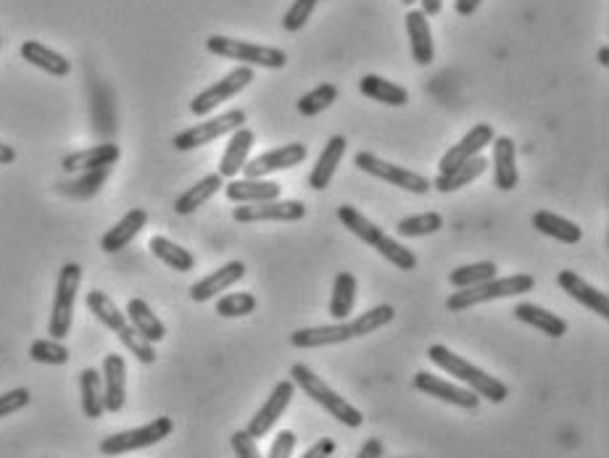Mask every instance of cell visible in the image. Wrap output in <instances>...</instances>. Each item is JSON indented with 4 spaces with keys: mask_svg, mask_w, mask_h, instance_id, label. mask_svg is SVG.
I'll return each instance as SVG.
<instances>
[{
    "mask_svg": "<svg viewBox=\"0 0 609 458\" xmlns=\"http://www.w3.org/2000/svg\"><path fill=\"white\" fill-rule=\"evenodd\" d=\"M428 358L438 369H443V372L451 374V377H457L464 387H470L472 393H478L480 398H486V401L504 403L509 398V387L504 385V382L486 374L483 369H478V366L467 361V358L457 356V353L446 348V345H430Z\"/></svg>",
    "mask_w": 609,
    "mask_h": 458,
    "instance_id": "6da1fadb",
    "label": "cell"
},
{
    "mask_svg": "<svg viewBox=\"0 0 609 458\" xmlns=\"http://www.w3.org/2000/svg\"><path fill=\"white\" fill-rule=\"evenodd\" d=\"M338 219H341V224L351 232V235L359 237L362 243L372 245L380 256L388 258V261H391L396 269H401V272H412L414 266H417V256H414L406 245H401L399 240H393L391 235H385L383 229L377 227V224H372L370 219H367L362 211H356L354 206L338 208Z\"/></svg>",
    "mask_w": 609,
    "mask_h": 458,
    "instance_id": "7a4b0ae2",
    "label": "cell"
},
{
    "mask_svg": "<svg viewBox=\"0 0 609 458\" xmlns=\"http://www.w3.org/2000/svg\"><path fill=\"white\" fill-rule=\"evenodd\" d=\"M290 380H293V385L304 390L306 398H312L317 406L325 408L327 414L333 416V419H338L341 424H346V427H351V430H359L364 424L362 411L356 406H351L346 398H341L333 387H327V382L322 380L317 372H312L306 364L290 366Z\"/></svg>",
    "mask_w": 609,
    "mask_h": 458,
    "instance_id": "3957f363",
    "label": "cell"
},
{
    "mask_svg": "<svg viewBox=\"0 0 609 458\" xmlns=\"http://www.w3.org/2000/svg\"><path fill=\"white\" fill-rule=\"evenodd\" d=\"M533 287H536V280H533L530 274H512V277H501V280L499 277H493V280L483 282V285L464 287V290L454 293L449 301H446V308L454 311V314H462V311L480 306V303L533 293Z\"/></svg>",
    "mask_w": 609,
    "mask_h": 458,
    "instance_id": "277c9868",
    "label": "cell"
},
{
    "mask_svg": "<svg viewBox=\"0 0 609 458\" xmlns=\"http://www.w3.org/2000/svg\"><path fill=\"white\" fill-rule=\"evenodd\" d=\"M206 51L211 56L227 58V61H238L240 66H264V69H285L288 64V53L283 48H272V45H256L248 40H235V37L211 35L206 40Z\"/></svg>",
    "mask_w": 609,
    "mask_h": 458,
    "instance_id": "5b68a950",
    "label": "cell"
},
{
    "mask_svg": "<svg viewBox=\"0 0 609 458\" xmlns=\"http://www.w3.org/2000/svg\"><path fill=\"white\" fill-rule=\"evenodd\" d=\"M82 282L80 264H64L58 272L56 295H53V314L48 322V335L53 340H64L72 332L74 322V301H77V290Z\"/></svg>",
    "mask_w": 609,
    "mask_h": 458,
    "instance_id": "8992f818",
    "label": "cell"
},
{
    "mask_svg": "<svg viewBox=\"0 0 609 458\" xmlns=\"http://www.w3.org/2000/svg\"><path fill=\"white\" fill-rule=\"evenodd\" d=\"M174 430V422L169 416H159L153 422L143 424L138 430H124L109 435L106 440H101L98 451L103 456H124V453H135L143 451V448H151V445H159L161 440H167Z\"/></svg>",
    "mask_w": 609,
    "mask_h": 458,
    "instance_id": "52a82bcc",
    "label": "cell"
},
{
    "mask_svg": "<svg viewBox=\"0 0 609 458\" xmlns=\"http://www.w3.org/2000/svg\"><path fill=\"white\" fill-rule=\"evenodd\" d=\"M354 166L370 174V177L383 179V182H388V185L393 187H401L406 193L425 195L433 190V185H430V179L425 177V174H417L412 172V169H404V166H396L391 164V161H383V158L375 156V153L370 151L356 153Z\"/></svg>",
    "mask_w": 609,
    "mask_h": 458,
    "instance_id": "ba28073f",
    "label": "cell"
},
{
    "mask_svg": "<svg viewBox=\"0 0 609 458\" xmlns=\"http://www.w3.org/2000/svg\"><path fill=\"white\" fill-rule=\"evenodd\" d=\"M240 127H246V111L232 108V111H225L222 116H214V119H206V122L182 129L180 135H174L172 145L177 151H196V148L214 143L219 137L232 135Z\"/></svg>",
    "mask_w": 609,
    "mask_h": 458,
    "instance_id": "9c48e42d",
    "label": "cell"
},
{
    "mask_svg": "<svg viewBox=\"0 0 609 458\" xmlns=\"http://www.w3.org/2000/svg\"><path fill=\"white\" fill-rule=\"evenodd\" d=\"M251 82H254V69H251V66H238V69H232V72L225 74L219 82L201 90V93L190 101V111H193V116H209L214 108L222 106V103L230 101V98H235L238 93H243Z\"/></svg>",
    "mask_w": 609,
    "mask_h": 458,
    "instance_id": "30bf717a",
    "label": "cell"
},
{
    "mask_svg": "<svg viewBox=\"0 0 609 458\" xmlns=\"http://www.w3.org/2000/svg\"><path fill=\"white\" fill-rule=\"evenodd\" d=\"M306 216V206L301 201H267L248 203V206L232 208V219L238 224L256 222H301Z\"/></svg>",
    "mask_w": 609,
    "mask_h": 458,
    "instance_id": "8fae6325",
    "label": "cell"
},
{
    "mask_svg": "<svg viewBox=\"0 0 609 458\" xmlns=\"http://www.w3.org/2000/svg\"><path fill=\"white\" fill-rule=\"evenodd\" d=\"M293 395H296V385H293V380H280L275 387H272V393H269V398L264 401V406L256 411V416L248 422L246 432L254 440H261L264 435H269V430L275 427L277 422H280V416L288 411L290 401H293Z\"/></svg>",
    "mask_w": 609,
    "mask_h": 458,
    "instance_id": "7c38bea8",
    "label": "cell"
},
{
    "mask_svg": "<svg viewBox=\"0 0 609 458\" xmlns=\"http://www.w3.org/2000/svg\"><path fill=\"white\" fill-rule=\"evenodd\" d=\"M414 387L425 395H433L438 401L451 403V406L464 408V411H478L480 406V395L472 393L470 387L454 385V382L443 380V377H435L430 372H417L414 374Z\"/></svg>",
    "mask_w": 609,
    "mask_h": 458,
    "instance_id": "4fadbf2b",
    "label": "cell"
},
{
    "mask_svg": "<svg viewBox=\"0 0 609 458\" xmlns=\"http://www.w3.org/2000/svg\"><path fill=\"white\" fill-rule=\"evenodd\" d=\"M306 161V145L304 143H288L283 148H275V151L261 153V156L251 158L246 166H243V174L248 179H264L267 174L285 172V169H293V166L304 164Z\"/></svg>",
    "mask_w": 609,
    "mask_h": 458,
    "instance_id": "5bb4252c",
    "label": "cell"
},
{
    "mask_svg": "<svg viewBox=\"0 0 609 458\" xmlns=\"http://www.w3.org/2000/svg\"><path fill=\"white\" fill-rule=\"evenodd\" d=\"M493 137H496V135H493L491 124H486V122L475 124V127H472L470 132H467V135H464L457 145H454V148H449V151L443 153L441 164H438V174L451 172V169L462 166L464 161H470V158L480 156V153H483V148L493 143Z\"/></svg>",
    "mask_w": 609,
    "mask_h": 458,
    "instance_id": "9a60e30c",
    "label": "cell"
},
{
    "mask_svg": "<svg viewBox=\"0 0 609 458\" xmlns=\"http://www.w3.org/2000/svg\"><path fill=\"white\" fill-rule=\"evenodd\" d=\"M103 403L109 414H119L127 403V364L119 353H109L103 358Z\"/></svg>",
    "mask_w": 609,
    "mask_h": 458,
    "instance_id": "2e32d148",
    "label": "cell"
},
{
    "mask_svg": "<svg viewBox=\"0 0 609 458\" xmlns=\"http://www.w3.org/2000/svg\"><path fill=\"white\" fill-rule=\"evenodd\" d=\"M557 285L565 290L570 298H573L575 303H580V306H586L588 311H594L596 316H602V319H609V298L607 293H602V290H596L594 285H588L583 277H580L578 272H570V269H565V272L557 274Z\"/></svg>",
    "mask_w": 609,
    "mask_h": 458,
    "instance_id": "e0dca14e",
    "label": "cell"
},
{
    "mask_svg": "<svg viewBox=\"0 0 609 458\" xmlns=\"http://www.w3.org/2000/svg\"><path fill=\"white\" fill-rule=\"evenodd\" d=\"M243 277H246V264L243 261H230V264L219 266L217 272H211L209 277H203L190 287V298L196 303H206L211 298H217L219 293L230 290L232 285H238Z\"/></svg>",
    "mask_w": 609,
    "mask_h": 458,
    "instance_id": "ac0fdd59",
    "label": "cell"
},
{
    "mask_svg": "<svg viewBox=\"0 0 609 458\" xmlns=\"http://www.w3.org/2000/svg\"><path fill=\"white\" fill-rule=\"evenodd\" d=\"M406 35H409V45H412V61L417 66L433 64L435 58V43L433 32H430V19L422 14L420 8H409L404 16Z\"/></svg>",
    "mask_w": 609,
    "mask_h": 458,
    "instance_id": "d6986e66",
    "label": "cell"
},
{
    "mask_svg": "<svg viewBox=\"0 0 609 458\" xmlns=\"http://www.w3.org/2000/svg\"><path fill=\"white\" fill-rule=\"evenodd\" d=\"M493 185L509 193L520 182L517 174V145L512 137H493Z\"/></svg>",
    "mask_w": 609,
    "mask_h": 458,
    "instance_id": "ffe728a7",
    "label": "cell"
},
{
    "mask_svg": "<svg viewBox=\"0 0 609 458\" xmlns=\"http://www.w3.org/2000/svg\"><path fill=\"white\" fill-rule=\"evenodd\" d=\"M256 143V135L254 129L248 127H240L235 129L230 135V140H227L225 145V153H222V158H219V177L222 179H235L240 172H243V166L248 164V153H251V148H254Z\"/></svg>",
    "mask_w": 609,
    "mask_h": 458,
    "instance_id": "44dd1931",
    "label": "cell"
},
{
    "mask_svg": "<svg viewBox=\"0 0 609 458\" xmlns=\"http://www.w3.org/2000/svg\"><path fill=\"white\" fill-rule=\"evenodd\" d=\"M280 193H283V187L272 182V179H230L225 185L227 201L238 203V206L277 201Z\"/></svg>",
    "mask_w": 609,
    "mask_h": 458,
    "instance_id": "7402d4cb",
    "label": "cell"
},
{
    "mask_svg": "<svg viewBox=\"0 0 609 458\" xmlns=\"http://www.w3.org/2000/svg\"><path fill=\"white\" fill-rule=\"evenodd\" d=\"M354 340L348 322L325 324V327H304L290 335V345L298 351H312V348H325V345H341Z\"/></svg>",
    "mask_w": 609,
    "mask_h": 458,
    "instance_id": "603a6c76",
    "label": "cell"
},
{
    "mask_svg": "<svg viewBox=\"0 0 609 458\" xmlns=\"http://www.w3.org/2000/svg\"><path fill=\"white\" fill-rule=\"evenodd\" d=\"M148 224V211L145 208H132L114 224V227L101 237V251L119 253L140 235V229Z\"/></svg>",
    "mask_w": 609,
    "mask_h": 458,
    "instance_id": "cb8c5ba5",
    "label": "cell"
},
{
    "mask_svg": "<svg viewBox=\"0 0 609 458\" xmlns=\"http://www.w3.org/2000/svg\"><path fill=\"white\" fill-rule=\"evenodd\" d=\"M346 148L348 140L343 135H333L327 140V145L322 148V153H319L317 164H314L312 174H309V187H312V190H327V187H330V182H333L335 177V169H338V164H341L343 156H346Z\"/></svg>",
    "mask_w": 609,
    "mask_h": 458,
    "instance_id": "d4e9b609",
    "label": "cell"
},
{
    "mask_svg": "<svg viewBox=\"0 0 609 458\" xmlns=\"http://www.w3.org/2000/svg\"><path fill=\"white\" fill-rule=\"evenodd\" d=\"M119 156H122L119 145L103 143L95 145V148H87V151L69 153V156H64L61 166H64V172L69 174L93 172V169H103V166H114L116 161H119Z\"/></svg>",
    "mask_w": 609,
    "mask_h": 458,
    "instance_id": "484cf974",
    "label": "cell"
},
{
    "mask_svg": "<svg viewBox=\"0 0 609 458\" xmlns=\"http://www.w3.org/2000/svg\"><path fill=\"white\" fill-rule=\"evenodd\" d=\"M19 53H22L27 64H32L35 69H40V72L51 74V77H69V74H72V61H66V56L56 53L53 48H48V45L37 43V40L22 43Z\"/></svg>",
    "mask_w": 609,
    "mask_h": 458,
    "instance_id": "4316f807",
    "label": "cell"
},
{
    "mask_svg": "<svg viewBox=\"0 0 609 458\" xmlns=\"http://www.w3.org/2000/svg\"><path fill=\"white\" fill-rule=\"evenodd\" d=\"M124 316H127V322H130L132 327H135V330H138L145 340H148V343L156 345L167 337V327H164V322H161L159 316L153 314V308L148 306L143 298H132V301L127 303V311H124Z\"/></svg>",
    "mask_w": 609,
    "mask_h": 458,
    "instance_id": "83f0119b",
    "label": "cell"
},
{
    "mask_svg": "<svg viewBox=\"0 0 609 458\" xmlns=\"http://www.w3.org/2000/svg\"><path fill=\"white\" fill-rule=\"evenodd\" d=\"M359 90H362L364 98L383 103V106L399 108L409 103V90L391 82V79L380 77V74H364L362 82H359Z\"/></svg>",
    "mask_w": 609,
    "mask_h": 458,
    "instance_id": "f1b7e54d",
    "label": "cell"
},
{
    "mask_svg": "<svg viewBox=\"0 0 609 458\" xmlns=\"http://www.w3.org/2000/svg\"><path fill=\"white\" fill-rule=\"evenodd\" d=\"M512 314L517 316V322L536 327V330L544 332L546 337H554V340H557V337L567 335L565 319L557 314H551V311H546V308L536 306V303H517Z\"/></svg>",
    "mask_w": 609,
    "mask_h": 458,
    "instance_id": "f546056e",
    "label": "cell"
},
{
    "mask_svg": "<svg viewBox=\"0 0 609 458\" xmlns=\"http://www.w3.org/2000/svg\"><path fill=\"white\" fill-rule=\"evenodd\" d=\"M486 169H488V158L475 156L470 158V161H464L462 166H457V169H451V172L438 174L430 185H433V190H438V193H457V190L467 187L470 182H475V179L486 172Z\"/></svg>",
    "mask_w": 609,
    "mask_h": 458,
    "instance_id": "4dcf8cb0",
    "label": "cell"
},
{
    "mask_svg": "<svg viewBox=\"0 0 609 458\" xmlns=\"http://www.w3.org/2000/svg\"><path fill=\"white\" fill-rule=\"evenodd\" d=\"M222 187H225V179L219 177V174H209V177H203L201 182H196L193 187H188V190H185V193L174 201V214H180V216L193 214V211H198L203 203H209L211 198L222 190Z\"/></svg>",
    "mask_w": 609,
    "mask_h": 458,
    "instance_id": "1f68e13d",
    "label": "cell"
},
{
    "mask_svg": "<svg viewBox=\"0 0 609 458\" xmlns=\"http://www.w3.org/2000/svg\"><path fill=\"white\" fill-rule=\"evenodd\" d=\"M111 177V166H103V169H93V172H80V177L66 179V182H58L56 190L61 195H69L74 201H90L93 195H98L106 179Z\"/></svg>",
    "mask_w": 609,
    "mask_h": 458,
    "instance_id": "d6a6232c",
    "label": "cell"
},
{
    "mask_svg": "<svg viewBox=\"0 0 609 458\" xmlns=\"http://www.w3.org/2000/svg\"><path fill=\"white\" fill-rule=\"evenodd\" d=\"M533 227H536L541 235L554 237V240L565 245H578L580 237H583V229H580L578 224L565 219V216L551 214V211H538V214H533Z\"/></svg>",
    "mask_w": 609,
    "mask_h": 458,
    "instance_id": "836d02e7",
    "label": "cell"
},
{
    "mask_svg": "<svg viewBox=\"0 0 609 458\" xmlns=\"http://www.w3.org/2000/svg\"><path fill=\"white\" fill-rule=\"evenodd\" d=\"M148 248H151V253L159 258L161 264H167L169 269H174V272L185 274L196 269V256L190 251H185V248L174 243V240H169V237H161V235L151 237Z\"/></svg>",
    "mask_w": 609,
    "mask_h": 458,
    "instance_id": "e575fe53",
    "label": "cell"
},
{
    "mask_svg": "<svg viewBox=\"0 0 609 458\" xmlns=\"http://www.w3.org/2000/svg\"><path fill=\"white\" fill-rule=\"evenodd\" d=\"M80 395H82V414H85L87 419H101V416L106 414V403H103V380L98 369H82Z\"/></svg>",
    "mask_w": 609,
    "mask_h": 458,
    "instance_id": "d590c367",
    "label": "cell"
},
{
    "mask_svg": "<svg viewBox=\"0 0 609 458\" xmlns=\"http://www.w3.org/2000/svg\"><path fill=\"white\" fill-rule=\"evenodd\" d=\"M356 306V277L351 272H341L333 282L330 293V316L335 322H346L348 314H354Z\"/></svg>",
    "mask_w": 609,
    "mask_h": 458,
    "instance_id": "8d00e7d4",
    "label": "cell"
},
{
    "mask_svg": "<svg viewBox=\"0 0 609 458\" xmlns=\"http://www.w3.org/2000/svg\"><path fill=\"white\" fill-rule=\"evenodd\" d=\"M85 303L87 308H90V314H95V319H98L106 330L119 332L122 327H127V316H124V311H119V306H116L103 290H90Z\"/></svg>",
    "mask_w": 609,
    "mask_h": 458,
    "instance_id": "74e56055",
    "label": "cell"
},
{
    "mask_svg": "<svg viewBox=\"0 0 609 458\" xmlns=\"http://www.w3.org/2000/svg\"><path fill=\"white\" fill-rule=\"evenodd\" d=\"M393 319H396V311H393V306H388V303H380V306L370 308V311H364L362 316L351 319L348 327H351V335L354 337H367V335H372V332L388 327Z\"/></svg>",
    "mask_w": 609,
    "mask_h": 458,
    "instance_id": "f35d334b",
    "label": "cell"
},
{
    "mask_svg": "<svg viewBox=\"0 0 609 458\" xmlns=\"http://www.w3.org/2000/svg\"><path fill=\"white\" fill-rule=\"evenodd\" d=\"M496 272H499L496 261H478V264H464L459 266V269H454V272L449 274V282L454 287H459V290H464V287H475L493 280Z\"/></svg>",
    "mask_w": 609,
    "mask_h": 458,
    "instance_id": "ab89813d",
    "label": "cell"
},
{
    "mask_svg": "<svg viewBox=\"0 0 609 458\" xmlns=\"http://www.w3.org/2000/svg\"><path fill=\"white\" fill-rule=\"evenodd\" d=\"M335 101H338V87L325 82V85L314 87V90H309V93L298 98V114L312 119V116H319L322 111H327Z\"/></svg>",
    "mask_w": 609,
    "mask_h": 458,
    "instance_id": "60d3db41",
    "label": "cell"
},
{
    "mask_svg": "<svg viewBox=\"0 0 609 458\" xmlns=\"http://www.w3.org/2000/svg\"><path fill=\"white\" fill-rule=\"evenodd\" d=\"M29 358L32 361H37V364H48V366H64L69 364V348H66L61 340H53V337H48V340H35V343L29 345Z\"/></svg>",
    "mask_w": 609,
    "mask_h": 458,
    "instance_id": "b9f144b4",
    "label": "cell"
},
{
    "mask_svg": "<svg viewBox=\"0 0 609 458\" xmlns=\"http://www.w3.org/2000/svg\"><path fill=\"white\" fill-rule=\"evenodd\" d=\"M443 229V216L435 214V211H428V214H417V216H406L396 224V232L399 237H425L433 235Z\"/></svg>",
    "mask_w": 609,
    "mask_h": 458,
    "instance_id": "7bdbcfd3",
    "label": "cell"
},
{
    "mask_svg": "<svg viewBox=\"0 0 609 458\" xmlns=\"http://www.w3.org/2000/svg\"><path fill=\"white\" fill-rule=\"evenodd\" d=\"M116 335H119V343H122L132 356L138 358L140 364H153V361H156V348H153V343H148L130 322H127V327L116 332Z\"/></svg>",
    "mask_w": 609,
    "mask_h": 458,
    "instance_id": "ee69618b",
    "label": "cell"
},
{
    "mask_svg": "<svg viewBox=\"0 0 609 458\" xmlns=\"http://www.w3.org/2000/svg\"><path fill=\"white\" fill-rule=\"evenodd\" d=\"M256 295L251 293H227L217 301V314L222 319H238V316H248L256 311Z\"/></svg>",
    "mask_w": 609,
    "mask_h": 458,
    "instance_id": "f6af8a7d",
    "label": "cell"
},
{
    "mask_svg": "<svg viewBox=\"0 0 609 458\" xmlns=\"http://www.w3.org/2000/svg\"><path fill=\"white\" fill-rule=\"evenodd\" d=\"M314 8H317V0H293V6L283 16L285 32H301L306 27V22L312 19Z\"/></svg>",
    "mask_w": 609,
    "mask_h": 458,
    "instance_id": "bcb514c9",
    "label": "cell"
},
{
    "mask_svg": "<svg viewBox=\"0 0 609 458\" xmlns=\"http://www.w3.org/2000/svg\"><path fill=\"white\" fill-rule=\"evenodd\" d=\"M29 401H32V393H29L27 387H16V390H8V393H3L0 395V419H6V416L27 408Z\"/></svg>",
    "mask_w": 609,
    "mask_h": 458,
    "instance_id": "7dc6e473",
    "label": "cell"
},
{
    "mask_svg": "<svg viewBox=\"0 0 609 458\" xmlns=\"http://www.w3.org/2000/svg\"><path fill=\"white\" fill-rule=\"evenodd\" d=\"M230 443H232V451H235V458H264L259 451V445H256V440L248 435L246 430L232 432Z\"/></svg>",
    "mask_w": 609,
    "mask_h": 458,
    "instance_id": "c3c4849f",
    "label": "cell"
},
{
    "mask_svg": "<svg viewBox=\"0 0 609 458\" xmlns=\"http://www.w3.org/2000/svg\"><path fill=\"white\" fill-rule=\"evenodd\" d=\"M293 448H296V432H290V430L277 432V437L272 440V448H269L267 458H290L293 456Z\"/></svg>",
    "mask_w": 609,
    "mask_h": 458,
    "instance_id": "681fc988",
    "label": "cell"
},
{
    "mask_svg": "<svg viewBox=\"0 0 609 458\" xmlns=\"http://www.w3.org/2000/svg\"><path fill=\"white\" fill-rule=\"evenodd\" d=\"M333 453H335V440H330V437H322V440H317V443H314L301 458H330Z\"/></svg>",
    "mask_w": 609,
    "mask_h": 458,
    "instance_id": "f907efd6",
    "label": "cell"
},
{
    "mask_svg": "<svg viewBox=\"0 0 609 458\" xmlns=\"http://www.w3.org/2000/svg\"><path fill=\"white\" fill-rule=\"evenodd\" d=\"M383 453H385L383 440H377V437H370V440H364L362 451L356 453V458H383Z\"/></svg>",
    "mask_w": 609,
    "mask_h": 458,
    "instance_id": "816d5d0a",
    "label": "cell"
},
{
    "mask_svg": "<svg viewBox=\"0 0 609 458\" xmlns=\"http://www.w3.org/2000/svg\"><path fill=\"white\" fill-rule=\"evenodd\" d=\"M480 3H483V0H454V11H457L459 16H472L478 11Z\"/></svg>",
    "mask_w": 609,
    "mask_h": 458,
    "instance_id": "f5cc1de1",
    "label": "cell"
},
{
    "mask_svg": "<svg viewBox=\"0 0 609 458\" xmlns=\"http://www.w3.org/2000/svg\"><path fill=\"white\" fill-rule=\"evenodd\" d=\"M420 3H422L420 11H422V14H425V16H428V19H430V16H438V14H441L443 0H420Z\"/></svg>",
    "mask_w": 609,
    "mask_h": 458,
    "instance_id": "db71d44e",
    "label": "cell"
},
{
    "mask_svg": "<svg viewBox=\"0 0 609 458\" xmlns=\"http://www.w3.org/2000/svg\"><path fill=\"white\" fill-rule=\"evenodd\" d=\"M16 161V151L11 148V145L0 143V166H8Z\"/></svg>",
    "mask_w": 609,
    "mask_h": 458,
    "instance_id": "11a10c76",
    "label": "cell"
},
{
    "mask_svg": "<svg viewBox=\"0 0 609 458\" xmlns=\"http://www.w3.org/2000/svg\"><path fill=\"white\" fill-rule=\"evenodd\" d=\"M596 58H599V64H602V66H609V48H607V45H602V51H599V56H596Z\"/></svg>",
    "mask_w": 609,
    "mask_h": 458,
    "instance_id": "9f6ffc18",
    "label": "cell"
},
{
    "mask_svg": "<svg viewBox=\"0 0 609 458\" xmlns=\"http://www.w3.org/2000/svg\"><path fill=\"white\" fill-rule=\"evenodd\" d=\"M401 3H404V6H406V8H412V6H414V3H417V0H401Z\"/></svg>",
    "mask_w": 609,
    "mask_h": 458,
    "instance_id": "6f0895ef",
    "label": "cell"
},
{
    "mask_svg": "<svg viewBox=\"0 0 609 458\" xmlns=\"http://www.w3.org/2000/svg\"><path fill=\"white\" fill-rule=\"evenodd\" d=\"M0 45H3V40H0Z\"/></svg>",
    "mask_w": 609,
    "mask_h": 458,
    "instance_id": "680465c9",
    "label": "cell"
},
{
    "mask_svg": "<svg viewBox=\"0 0 609 458\" xmlns=\"http://www.w3.org/2000/svg\"><path fill=\"white\" fill-rule=\"evenodd\" d=\"M317 3H319V0H317Z\"/></svg>",
    "mask_w": 609,
    "mask_h": 458,
    "instance_id": "91938a15",
    "label": "cell"
}]
</instances>
